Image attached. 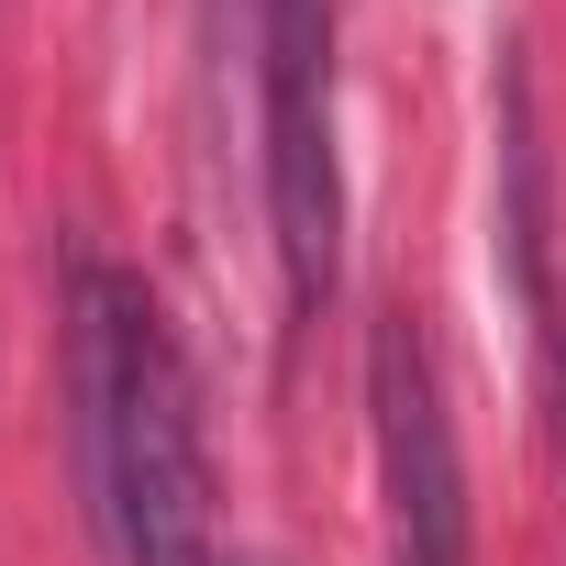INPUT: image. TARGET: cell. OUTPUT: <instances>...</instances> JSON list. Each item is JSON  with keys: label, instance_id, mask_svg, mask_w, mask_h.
<instances>
[{"label": "cell", "instance_id": "cell-5", "mask_svg": "<svg viewBox=\"0 0 566 566\" xmlns=\"http://www.w3.org/2000/svg\"><path fill=\"white\" fill-rule=\"evenodd\" d=\"M244 566H255V555H244Z\"/></svg>", "mask_w": 566, "mask_h": 566}, {"label": "cell", "instance_id": "cell-1", "mask_svg": "<svg viewBox=\"0 0 566 566\" xmlns=\"http://www.w3.org/2000/svg\"><path fill=\"white\" fill-rule=\"evenodd\" d=\"M67 400H78V489L123 566H211V455L167 312L123 266L67 255Z\"/></svg>", "mask_w": 566, "mask_h": 566}, {"label": "cell", "instance_id": "cell-2", "mask_svg": "<svg viewBox=\"0 0 566 566\" xmlns=\"http://www.w3.org/2000/svg\"><path fill=\"white\" fill-rule=\"evenodd\" d=\"M255 112H266V233L290 312H323L345 277V167H334V0H266L255 23Z\"/></svg>", "mask_w": 566, "mask_h": 566}, {"label": "cell", "instance_id": "cell-3", "mask_svg": "<svg viewBox=\"0 0 566 566\" xmlns=\"http://www.w3.org/2000/svg\"><path fill=\"white\" fill-rule=\"evenodd\" d=\"M367 422H378V489H389V566H467V467H455L444 378L411 312L367 323Z\"/></svg>", "mask_w": 566, "mask_h": 566}, {"label": "cell", "instance_id": "cell-4", "mask_svg": "<svg viewBox=\"0 0 566 566\" xmlns=\"http://www.w3.org/2000/svg\"><path fill=\"white\" fill-rule=\"evenodd\" d=\"M500 290L522 312V345H533V400H544V444L566 455V290H555V233H544V145H533V78H522V45H500Z\"/></svg>", "mask_w": 566, "mask_h": 566}]
</instances>
